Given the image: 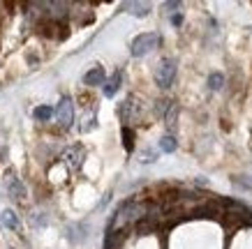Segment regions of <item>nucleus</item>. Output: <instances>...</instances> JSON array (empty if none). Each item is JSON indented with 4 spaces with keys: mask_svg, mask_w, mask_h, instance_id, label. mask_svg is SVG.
Returning <instances> with one entry per match:
<instances>
[{
    "mask_svg": "<svg viewBox=\"0 0 252 249\" xmlns=\"http://www.w3.org/2000/svg\"><path fill=\"white\" fill-rule=\"evenodd\" d=\"M54 109L51 106H37L35 111H32V115H35V120H39V122H49L51 118H54Z\"/></svg>",
    "mask_w": 252,
    "mask_h": 249,
    "instance_id": "obj_13",
    "label": "nucleus"
},
{
    "mask_svg": "<svg viewBox=\"0 0 252 249\" xmlns=\"http://www.w3.org/2000/svg\"><path fill=\"white\" fill-rule=\"evenodd\" d=\"M176 115H178V109H176V104H171V109H169L167 115H164V118H167V125H169V127H174V125H176Z\"/></svg>",
    "mask_w": 252,
    "mask_h": 249,
    "instance_id": "obj_17",
    "label": "nucleus"
},
{
    "mask_svg": "<svg viewBox=\"0 0 252 249\" xmlns=\"http://www.w3.org/2000/svg\"><path fill=\"white\" fill-rule=\"evenodd\" d=\"M123 145L127 152H132V148H134V132L130 127H123Z\"/></svg>",
    "mask_w": 252,
    "mask_h": 249,
    "instance_id": "obj_15",
    "label": "nucleus"
},
{
    "mask_svg": "<svg viewBox=\"0 0 252 249\" xmlns=\"http://www.w3.org/2000/svg\"><path fill=\"white\" fill-rule=\"evenodd\" d=\"M158 44H160V35L158 32H141V35H137V37L132 39L130 53L134 58H141V55L153 51Z\"/></svg>",
    "mask_w": 252,
    "mask_h": 249,
    "instance_id": "obj_1",
    "label": "nucleus"
},
{
    "mask_svg": "<svg viewBox=\"0 0 252 249\" xmlns=\"http://www.w3.org/2000/svg\"><path fill=\"white\" fill-rule=\"evenodd\" d=\"M176 69H178V62H176L174 58H164V60H160V65L155 67V83L160 85L162 90L171 88V83H174V79H176Z\"/></svg>",
    "mask_w": 252,
    "mask_h": 249,
    "instance_id": "obj_2",
    "label": "nucleus"
},
{
    "mask_svg": "<svg viewBox=\"0 0 252 249\" xmlns=\"http://www.w3.org/2000/svg\"><path fill=\"white\" fill-rule=\"evenodd\" d=\"M123 7L127 9V14L132 16H148V12H151V2H141V0H132V2H125Z\"/></svg>",
    "mask_w": 252,
    "mask_h": 249,
    "instance_id": "obj_8",
    "label": "nucleus"
},
{
    "mask_svg": "<svg viewBox=\"0 0 252 249\" xmlns=\"http://www.w3.org/2000/svg\"><path fill=\"white\" fill-rule=\"evenodd\" d=\"M176 148H178V143H176V138L171 134H164L160 138V150L162 152H174Z\"/></svg>",
    "mask_w": 252,
    "mask_h": 249,
    "instance_id": "obj_14",
    "label": "nucleus"
},
{
    "mask_svg": "<svg viewBox=\"0 0 252 249\" xmlns=\"http://www.w3.org/2000/svg\"><path fill=\"white\" fill-rule=\"evenodd\" d=\"M0 224L9 231H19V217L14 210H2L0 212Z\"/></svg>",
    "mask_w": 252,
    "mask_h": 249,
    "instance_id": "obj_11",
    "label": "nucleus"
},
{
    "mask_svg": "<svg viewBox=\"0 0 252 249\" xmlns=\"http://www.w3.org/2000/svg\"><path fill=\"white\" fill-rule=\"evenodd\" d=\"M39 5H42V9H49L46 16L54 19V21H58V19L63 21V19L67 16V9H69L67 2H39Z\"/></svg>",
    "mask_w": 252,
    "mask_h": 249,
    "instance_id": "obj_6",
    "label": "nucleus"
},
{
    "mask_svg": "<svg viewBox=\"0 0 252 249\" xmlns=\"http://www.w3.org/2000/svg\"><path fill=\"white\" fill-rule=\"evenodd\" d=\"M178 7H181V2H176V0L174 2H164V9H178Z\"/></svg>",
    "mask_w": 252,
    "mask_h": 249,
    "instance_id": "obj_19",
    "label": "nucleus"
},
{
    "mask_svg": "<svg viewBox=\"0 0 252 249\" xmlns=\"http://www.w3.org/2000/svg\"><path fill=\"white\" fill-rule=\"evenodd\" d=\"M5 187H7L9 196L16 198V201H21V198L26 196V187H23V182L19 180V178H14V175H7V178H5Z\"/></svg>",
    "mask_w": 252,
    "mask_h": 249,
    "instance_id": "obj_7",
    "label": "nucleus"
},
{
    "mask_svg": "<svg viewBox=\"0 0 252 249\" xmlns=\"http://www.w3.org/2000/svg\"><path fill=\"white\" fill-rule=\"evenodd\" d=\"M121 242H123V233L109 226L107 235H104V249H118L121 247Z\"/></svg>",
    "mask_w": 252,
    "mask_h": 249,
    "instance_id": "obj_10",
    "label": "nucleus"
},
{
    "mask_svg": "<svg viewBox=\"0 0 252 249\" xmlns=\"http://www.w3.org/2000/svg\"><path fill=\"white\" fill-rule=\"evenodd\" d=\"M54 111H56L54 118L58 120V125H61L63 129L72 127V122H74V104H72V99L61 97V102H58V106H56Z\"/></svg>",
    "mask_w": 252,
    "mask_h": 249,
    "instance_id": "obj_3",
    "label": "nucleus"
},
{
    "mask_svg": "<svg viewBox=\"0 0 252 249\" xmlns=\"http://www.w3.org/2000/svg\"><path fill=\"white\" fill-rule=\"evenodd\" d=\"M171 23H174V26H181V23H183V16H181V14H176L174 19H171Z\"/></svg>",
    "mask_w": 252,
    "mask_h": 249,
    "instance_id": "obj_20",
    "label": "nucleus"
},
{
    "mask_svg": "<svg viewBox=\"0 0 252 249\" xmlns=\"http://www.w3.org/2000/svg\"><path fill=\"white\" fill-rule=\"evenodd\" d=\"M222 85H224V76H222L220 72H213V74L208 76V88H211V90H220Z\"/></svg>",
    "mask_w": 252,
    "mask_h": 249,
    "instance_id": "obj_16",
    "label": "nucleus"
},
{
    "mask_svg": "<svg viewBox=\"0 0 252 249\" xmlns=\"http://www.w3.org/2000/svg\"><path fill=\"white\" fill-rule=\"evenodd\" d=\"M65 157H67V164L72 166V168H79L81 162H84V150H81V148H69V150L65 152Z\"/></svg>",
    "mask_w": 252,
    "mask_h": 249,
    "instance_id": "obj_12",
    "label": "nucleus"
},
{
    "mask_svg": "<svg viewBox=\"0 0 252 249\" xmlns=\"http://www.w3.org/2000/svg\"><path fill=\"white\" fill-rule=\"evenodd\" d=\"M84 83H86V85H91V88H95V85H104V83H107L104 67H102V65H95V67H91L84 74Z\"/></svg>",
    "mask_w": 252,
    "mask_h": 249,
    "instance_id": "obj_5",
    "label": "nucleus"
},
{
    "mask_svg": "<svg viewBox=\"0 0 252 249\" xmlns=\"http://www.w3.org/2000/svg\"><path fill=\"white\" fill-rule=\"evenodd\" d=\"M118 115H121V120L125 122V127H127L130 122L139 120V115H141V106H139V102L134 97H127L125 102H121V106H118Z\"/></svg>",
    "mask_w": 252,
    "mask_h": 249,
    "instance_id": "obj_4",
    "label": "nucleus"
},
{
    "mask_svg": "<svg viewBox=\"0 0 252 249\" xmlns=\"http://www.w3.org/2000/svg\"><path fill=\"white\" fill-rule=\"evenodd\" d=\"M121 83H123V74H121V72H116L111 79H107V83L102 85V90H104V97H114L116 92L121 90Z\"/></svg>",
    "mask_w": 252,
    "mask_h": 249,
    "instance_id": "obj_9",
    "label": "nucleus"
},
{
    "mask_svg": "<svg viewBox=\"0 0 252 249\" xmlns=\"http://www.w3.org/2000/svg\"><path fill=\"white\" fill-rule=\"evenodd\" d=\"M234 182H236V185H241V187H250V189H252V180H243V178H236Z\"/></svg>",
    "mask_w": 252,
    "mask_h": 249,
    "instance_id": "obj_18",
    "label": "nucleus"
}]
</instances>
